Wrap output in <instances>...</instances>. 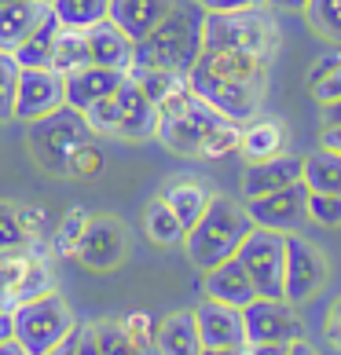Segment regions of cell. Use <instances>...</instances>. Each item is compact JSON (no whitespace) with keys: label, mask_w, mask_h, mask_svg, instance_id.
I'll list each match as a JSON object with an SVG mask.
<instances>
[{"label":"cell","mask_w":341,"mask_h":355,"mask_svg":"<svg viewBox=\"0 0 341 355\" xmlns=\"http://www.w3.org/2000/svg\"><path fill=\"white\" fill-rule=\"evenodd\" d=\"M272 81V62L250 55V51H231V48H202L188 70V85L194 96H202L217 114L228 121H253L265 110Z\"/></svg>","instance_id":"1"},{"label":"cell","mask_w":341,"mask_h":355,"mask_svg":"<svg viewBox=\"0 0 341 355\" xmlns=\"http://www.w3.org/2000/svg\"><path fill=\"white\" fill-rule=\"evenodd\" d=\"M250 231H253V220L246 202L228 198V194H213L206 213L183 234V253L199 271H209L239 253V245Z\"/></svg>","instance_id":"2"},{"label":"cell","mask_w":341,"mask_h":355,"mask_svg":"<svg viewBox=\"0 0 341 355\" xmlns=\"http://www.w3.org/2000/svg\"><path fill=\"white\" fill-rule=\"evenodd\" d=\"M202 15L206 11L194 0H176V8L143 41H136L133 67L188 73L194 59L202 55Z\"/></svg>","instance_id":"3"},{"label":"cell","mask_w":341,"mask_h":355,"mask_svg":"<svg viewBox=\"0 0 341 355\" xmlns=\"http://www.w3.org/2000/svg\"><path fill=\"white\" fill-rule=\"evenodd\" d=\"M279 11L268 4H250L235 11H206L202 15V48H231V51H250L275 62L283 44L279 30Z\"/></svg>","instance_id":"4"},{"label":"cell","mask_w":341,"mask_h":355,"mask_svg":"<svg viewBox=\"0 0 341 355\" xmlns=\"http://www.w3.org/2000/svg\"><path fill=\"white\" fill-rule=\"evenodd\" d=\"M224 121H228L224 114H217L202 96H194L191 85H183L169 99L158 103V132H154V139L180 157L202 162L209 136H213Z\"/></svg>","instance_id":"5"},{"label":"cell","mask_w":341,"mask_h":355,"mask_svg":"<svg viewBox=\"0 0 341 355\" xmlns=\"http://www.w3.org/2000/svg\"><path fill=\"white\" fill-rule=\"evenodd\" d=\"M88 139H96V132L88 128L85 114L74 107H59V110H51V114L26 125V150H30L33 165L48 176H59V180L67 173L70 154Z\"/></svg>","instance_id":"6"},{"label":"cell","mask_w":341,"mask_h":355,"mask_svg":"<svg viewBox=\"0 0 341 355\" xmlns=\"http://www.w3.org/2000/svg\"><path fill=\"white\" fill-rule=\"evenodd\" d=\"M11 315H15V340H22L33 355L51 352L59 340H67L77 330L74 308L56 289H48V293L33 297V300H22V304L11 308Z\"/></svg>","instance_id":"7"},{"label":"cell","mask_w":341,"mask_h":355,"mask_svg":"<svg viewBox=\"0 0 341 355\" xmlns=\"http://www.w3.org/2000/svg\"><path fill=\"white\" fill-rule=\"evenodd\" d=\"M239 264L257 286V297H283L286 293V234L272 227H257L239 245Z\"/></svg>","instance_id":"8"},{"label":"cell","mask_w":341,"mask_h":355,"mask_svg":"<svg viewBox=\"0 0 341 355\" xmlns=\"http://www.w3.org/2000/svg\"><path fill=\"white\" fill-rule=\"evenodd\" d=\"M326 279H331V260L326 253L308 242L305 234H286V300L290 304H305L316 293H323Z\"/></svg>","instance_id":"9"},{"label":"cell","mask_w":341,"mask_h":355,"mask_svg":"<svg viewBox=\"0 0 341 355\" xmlns=\"http://www.w3.org/2000/svg\"><path fill=\"white\" fill-rule=\"evenodd\" d=\"M242 322L250 345H265V340L294 345V340L305 337V322L297 315V304H290L286 297H253L242 308Z\"/></svg>","instance_id":"10"},{"label":"cell","mask_w":341,"mask_h":355,"mask_svg":"<svg viewBox=\"0 0 341 355\" xmlns=\"http://www.w3.org/2000/svg\"><path fill=\"white\" fill-rule=\"evenodd\" d=\"M74 257L88 271H114L128 257V231L117 216H88Z\"/></svg>","instance_id":"11"},{"label":"cell","mask_w":341,"mask_h":355,"mask_svg":"<svg viewBox=\"0 0 341 355\" xmlns=\"http://www.w3.org/2000/svg\"><path fill=\"white\" fill-rule=\"evenodd\" d=\"M67 107V77L59 70H22L15 88V117L19 121H37L51 110Z\"/></svg>","instance_id":"12"},{"label":"cell","mask_w":341,"mask_h":355,"mask_svg":"<svg viewBox=\"0 0 341 355\" xmlns=\"http://www.w3.org/2000/svg\"><path fill=\"white\" fill-rule=\"evenodd\" d=\"M305 202H308V187H305V183H294V187H283L275 194H265V198L246 202V209H250V220L257 223V227L297 234L308 223Z\"/></svg>","instance_id":"13"},{"label":"cell","mask_w":341,"mask_h":355,"mask_svg":"<svg viewBox=\"0 0 341 355\" xmlns=\"http://www.w3.org/2000/svg\"><path fill=\"white\" fill-rule=\"evenodd\" d=\"M194 311V326H199V337L206 348L213 352H239L246 345V322H242V308L220 304V300L202 297Z\"/></svg>","instance_id":"14"},{"label":"cell","mask_w":341,"mask_h":355,"mask_svg":"<svg viewBox=\"0 0 341 355\" xmlns=\"http://www.w3.org/2000/svg\"><path fill=\"white\" fill-rule=\"evenodd\" d=\"M117 99V132L114 139H125V143H147L158 132V107L143 96V88L125 73L122 88L114 92Z\"/></svg>","instance_id":"15"},{"label":"cell","mask_w":341,"mask_h":355,"mask_svg":"<svg viewBox=\"0 0 341 355\" xmlns=\"http://www.w3.org/2000/svg\"><path fill=\"white\" fill-rule=\"evenodd\" d=\"M294 183H301V157L286 150L279 157H265V162L246 165L242 180H239V194H242V202H253L283 187H294Z\"/></svg>","instance_id":"16"},{"label":"cell","mask_w":341,"mask_h":355,"mask_svg":"<svg viewBox=\"0 0 341 355\" xmlns=\"http://www.w3.org/2000/svg\"><path fill=\"white\" fill-rule=\"evenodd\" d=\"M85 41H88V62L92 67H107V70H122V73L133 70L136 41L125 30H117L110 19H99L96 26H88Z\"/></svg>","instance_id":"17"},{"label":"cell","mask_w":341,"mask_h":355,"mask_svg":"<svg viewBox=\"0 0 341 355\" xmlns=\"http://www.w3.org/2000/svg\"><path fill=\"white\" fill-rule=\"evenodd\" d=\"M202 297L231 304V308H246L257 297V286H253L250 275H246V268L239 264V257H231L224 264L202 271Z\"/></svg>","instance_id":"18"},{"label":"cell","mask_w":341,"mask_h":355,"mask_svg":"<svg viewBox=\"0 0 341 355\" xmlns=\"http://www.w3.org/2000/svg\"><path fill=\"white\" fill-rule=\"evenodd\" d=\"M286 147H290V128H286V121H279V117L257 114L253 121L242 125L239 157L246 165H250V162H265V157H279V154H286Z\"/></svg>","instance_id":"19"},{"label":"cell","mask_w":341,"mask_h":355,"mask_svg":"<svg viewBox=\"0 0 341 355\" xmlns=\"http://www.w3.org/2000/svg\"><path fill=\"white\" fill-rule=\"evenodd\" d=\"M173 8L176 0H107V19L133 41H143Z\"/></svg>","instance_id":"20"},{"label":"cell","mask_w":341,"mask_h":355,"mask_svg":"<svg viewBox=\"0 0 341 355\" xmlns=\"http://www.w3.org/2000/svg\"><path fill=\"white\" fill-rule=\"evenodd\" d=\"M206 345L194 326V311L191 308H176L165 319H158L154 330V355H202Z\"/></svg>","instance_id":"21"},{"label":"cell","mask_w":341,"mask_h":355,"mask_svg":"<svg viewBox=\"0 0 341 355\" xmlns=\"http://www.w3.org/2000/svg\"><path fill=\"white\" fill-rule=\"evenodd\" d=\"M213 194L217 191L209 187L206 180H199V176H173V180H165L158 187V198L173 209L183 227H191V223L206 213V205H209Z\"/></svg>","instance_id":"22"},{"label":"cell","mask_w":341,"mask_h":355,"mask_svg":"<svg viewBox=\"0 0 341 355\" xmlns=\"http://www.w3.org/2000/svg\"><path fill=\"white\" fill-rule=\"evenodd\" d=\"M125 73L122 70H107V67H81L67 73V107L74 110H88L96 99H107L122 88Z\"/></svg>","instance_id":"23"},{"label":"cell","mask_w":341,"mask_h":355,"mask_svg":"<svg viewBox=\"0 0 341 355\" xmlns=\"http://www.w3.org/2000/svg\"><path fill=\"white\" fill-rule=\"evenodd\" d=\"M48 0H8L0 4V51H15L48 19Z\"/></svg>","instance_id":"24"},{"label":"cell","mask_w":341,"mask_h":355,"mask_svg":"<svg viewBox=\"0 0 341 355\" xmlns=\"http://www.w3.org/2000/svg\"><path fill=\"white\" fill-rule=\"evenodd\" d=\"M305 88L319 107L341 103V48L326 51V55H319L316 62H312L308 73H305Z\"/></svg>","instance_id":"25"},{"label":"cell","mask_w":341,"mask_h":355,"mask_svg":"<svg viewBox=\"0 0 341 355\" xmlns=\"http://www.w3.org/2000/svg\"><path fill=\"white\" fill-rule=\"evenodd\" d=\"M56 37H59V19L48 11V19L26 37V41L11 51L22 70H51V55H56Z\"/></svg>","instance_id":"26"},{"label":"cell","mask_w":341,"mask_h":355,"mask_svg":"<svg viewBox=\"0 0 341 355\" xmlns=\"http://www.w3.org/2000/svg\"><path fill=\"white\" fill-rule=\"evenodd\" d=\"M301 183L308 191H326V194H341V154L316 147L312 154L301 157Z\"/></svg>","instance_id":"27"},{"label":"cell","mask_w":341,"mask_h":355,"mask_svg":"<svg viewBox=\"0 0 341 355\" xmlns=\"http://www.w3.org/2000/svg\"><path fill=\"white\" fill-rule=\"evenodd\" d=\"M143 231H147V239L154 245H183V234H188V227L176 220V213L158 198V194L143 205Z\"/></svg>","instance_id":"28"},{"label":"cell","mask_w":341,"mask_h":355,"mask_svg":"<svg viewBox=\"0 0 341 355\" xmlns=\"http://www.w3.org/2000/svg\"><path fill=\"white\" fill-rule=\"evenodd\" d=\"M301 15L319 41L341 48V0H308Z\"/></svg>","instance_id":"29"},{"label":"cell","mask_w":341,"mask_h":355,"mask_svg":"<svg viewBox=\"0 0 341 355\" xmlns=\"http://www.w3.org/2000/svg\"><path fill=\"white\" fill-rule=\"evenodd\" d=\"M92 67L88 62V41H85V30H70V26H59V37H56V55H51V70H59L63 77Z\"/></svg>","instance_id":"30"},{"label":"cell","mask_w":341,"mask_h":355,"mask_svg":"<svg viewBox=\"0 0 341 355\" xmlns=\"http://www.w3.org/2000/svg\"><path fill=\"white\" fill-rule=\"evenodd\" d=\"M92 337H96V345L103 355H154V348L140 345V340H133L125 334L122 319H99L92 322Z\"/></svg>","instance_id":"31"},{"label":"cell","mask_w":341,"mask_h":355,"mask_svg":"<svg viewBox=\"0 0 341 355\" xmlns=\"http://www.w3.org/2000/svg\"><path fill=\"white\" fill-rule=\"evenodd\" d=\"M48 8L59 26H70V30H88L99 19H107V0H48Z\"/></svg>","instance_id":"32"},{"label":"cell","mask_w":341,"mask_h":355,"mask_svg":"<svg viewBox=\"0 0 341 355\" xmlns=\"http://www.w3.org/2000/svg\"><path fill=\"white\" fill-rule=\"evenodd\" d=\"M128 77L143 88V96H147L154 107H158L162 99H169L176 88L188 85V73H173V70H151V67H133Z\"/></svg>","instance_id":"33"},{"label":"cell","mask_w":341,"mask_h":355,"mask_svg":"<svg viewBox=\"0 0 341 355\" xmlns=\"http://www.w3.org/2000/svg\"><path fill=\"white\" fill-rule=\"evenodd\" d=\"M85 223H88V213H85V209H70V213L48 231V249H51L56 257H74L77 242H81Z\"/></svg>","instance_id":"34"},{"label":"cell","mask_w":341,"mask_h":355,"mask_svg":"<svg viewBox=\"0 0 341 355\" xmlns=\"http://www.w3.org/2000/svg\"><path fill=\"white\" fill-rule=\"evenodd\" d=\"M103 168H107V154H103V147L96 139H88L70 154L63 180H96V176H103Z\"/></svg>","instance_id":"35"},{"label":"cell","mask_w":341,"mask_h":355,"mask_svg":"<svg viewBox=\"0 0 341 355\" xmlns=\"http://www.w3.org/2000/svg\"><path fill=\"white\" fill-rule=\"evenodd\" d=\"M0 249H4V253H19V249H41V245L30 242V234H26L15 202H0Z\"/></svg>","instance_id":"36"},{"label":"cell","mask_w":341,"mask_h":355,"mask_svg":"<svg viewBox=\"0 0 341 355\" xmlns=\"http://www.w3.org/2000/svg\"><path fill=\"white\" fill-rule=\"evenodd\" d=\"M308 223H316L323 231H338L341 227V194H326V191H308Z\"/></svg>","instance_id":"37"},{"label":"cell","mask_w":341,"mask_h":355,"mask_svg":"<svg viewBox=\"0 0 341 355\" xmlns=\"http://www.w3.org/2000/svg\"><path fill=\"white\" fill-rule=\"evenodd\" d=\"M22 67L15 62L11 51H0V121L15 117V88H19Z\"/></svg>","instance_id":"38"},{"label":"cell","mask_w":341,"mask_h":355,"mask_svg":"<svg viewBox=\"0 0 341 355\" xmlns=\"http://www.w3.org/2000/svg\"><path fill=\"white\" fill-rule=\"evenodd\" d=\"M85 114V121H88V128L96 132V139L99 136H110L114 139V132H117V99L114 96H107V99H96L88 110H81Z\"/></svg>","instance_id":"39"},{"label":"cell","mask_w":341,"mask_h":355,"mask_svg":"<svg viewBox=\"0 0 341 355\" xmlns=\"http://www.w3.org/2000/svg\"><path fill=\"white\" fill-rule=\"evenodd\" d=\"M122 326H125V334L133 337V340H140V345L154 348V330H158V322H154L147 311H128L125 319H122Z\"/></svg>","instance_id":"40"},{"label":"cell","mask_w":341,"mask_h":355,"mask_svg":"<svg viewBox=\"0 0 341 355\" xmlns=\"http://www.w3.org/2000/svg\"><path fill=\"white\" fill-rule=\"evenodd\" d=\"M323 337L326 345H334L341 352V297L334 300L331 308H326V319H323Z\"/></svg>","instance_id":"41"},{"label":"cell","mask_w":341,"mask_h":355,"mask_svg":"<svg viewBox=\"0 0 341 355\" xmlns=\"http://www.w3.org/2000/svg\"><path fill=\"white\" fill-rule=\"evenodd\" d=\"M74 340H77V355H103L99 345H96V337H92V322H77Z\"/></svg>","instance_id":"42"},{"label":"cell","mask_w":341,"mask_h":355,"mask_svg":"<svg viewBox=\"0 0 341 355\" xmlns=\"http://www.w3.org/2000/svg\"><path fill=\"white\" fill-rule=\"evenodd\" d=\"M319 147L341 154V121H323L319 125Z\"/></svg>","instance_id":"43"},{"label":"cell","mask_w":341,"mask_h":355,"mask_svg":"<svg viewBox=\"0 0 341 355\" xmlns=\"http://www.w3.org/2000/svg\"><path fill=\"white\" fill-rule=\"evenodd\" d=\"M286 352H290V345H279V340H265V345H250L246 340L239 348V355H286Z\"/></svg>","instance_id":"44"},{"label":"cell","mask_w":341,"mask_h":355,"mask_svg":"<svg viewBox=\"0 0 341 355\" xmlns=\"http://www.w3.org/2000/svg\"><path fill=\"white\" fill-rule=\"evenodd\" d=\"M202 11H235V8H250V4H265V0H194Z\"/></svg>","instance_id":"45"},{"label":"cell","mask_w":341,"mask_h":355,"mask_svg":"<svg viewBox=\"0 0 341 355\" xmlns=\"http://www.w3.org/2000/svg\"><path fill=\"white\" fill-rule=\"evenodd\" d=\"M265 4H268L272 11H290V15H301L308 0H265Z\"/></svg>","instance_id":"46"},{"label":"cell","mask_w":341,"mask_h":355,"mask_svg":"<svg viewBox=\"0 0 341 355\" xmlns=\"http://www.w3.org/2000/svg\"><path fill=\"white\" fill-rule=\"evenodd\" d=\"M8 337H15V315H11V311H0V345H4Z\"/></svg>","instance_id":"47"},{"label":"cell","mask_w":341,"mask_h":355,"mask_svg":"<svg viewBox=\"0 0 341 355\" xmlns=\"http://www.w3.org/2000/svg\"><path fill=\"white\" fill-rule=\"evenodd\" d=\"M0 355H33V352L26 348L22 340H15V337H8L4 345H0Z\"/></svg>","instance_id":"48"},{"label":"cell","mask_w":341,"mask_h":355,"mask_svg":"<svg viewBox=\"0 0 341 355\" xmlns=\"http://www.w3.org/2000/svg\"><path fill=\"white\" fill-rule=\"evenodd\" d=\"M74 334H77V330H74ZM74 334H70L67 340H59V345L51 348V352H44V355H77V340H74Z\"/></svg>","instance_id":"49"},{"label":"cell","mask_w":341,"mask_h":355,"mask_svg":"<svg viewBox=\"0 0 341 355\" xmlns=\"http://www.w3.org/2000/svg\"><path fill=\"white\" fill-rule=\"evenodd\" d=\"M286 355H319V352L312 348L305 337H301V340H294V345H290V352H286Z\"/></svg>","instance_id":"50"},{"label":"cell","mask_w":341,"mask_h":355,"mask_svg":"<svg viewBox=\"0 0 341 355\" xmlns=\"http://www.w3.org/2000/svg\"><path fill=\"white\" fill-rule=\"evenodd\" d=\"M323 121H341V103H334V107H323Z\"/></svg>","instance_id":"51"},{"label":"cell","mask_w":341,"mask_h":355,"mask_svg":"<svg viewBox=\"0 0 341 355\" xmlns=\"http://www.w3.org/2000/svg\"><path fill=\"white\" fill-rule=\"evenodd\" d=\"M202 355H239V352H213V348H206Z\"/></svg>","instance_id":"52"},{"label":"cell","mask_w":341,"mask_h":355,"mask_svg":"<svg viewBox=\"0 0 341 355\" xmlns=\"http://www.w3.org/2000/svg\"><path fill=\"white\" fill-rule=\"evenodd\" d=\"M0 4H8V0H0Z\"/></svg>","instance_id":"53"}]
</instances>
